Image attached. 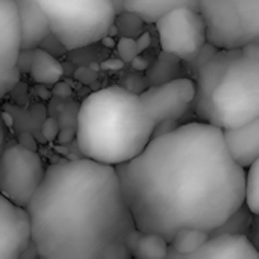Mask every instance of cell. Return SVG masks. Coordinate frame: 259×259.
Returning <instances> with one entry per match:
<instances>
[{
  "mask_svg": "<svg viewBox=\"0 0 259 259\" xmlns=\"http://www.w3.org/2000/svg\"><path fill=\"white\" fill-rule=\"evenodd\" d=\"M74 137H76V132H74L73 129L65 127V129H61V131H59V134H58V141H59L61 144H67V143L73 141Z\"/></svg>",
  "mask_w": 259,
  "mask_h": 259,
  "instance_id": "4316f807",
  "label": "cell"
},
{
  "mask_svg": "<svg viewBox=\"0 0 259 259\" xmlns=\"http://www.w3.org/2000/svg\"><path fill=\"white\" fill-rule=\"evenodd\" d=\"M117 52L120 55V59L126 64V62H132L140 53H138V49H137V42L135 39H131V38H120L118 42H117Z\"/></svg>",
  "mask_w": 259,
  "mask_h": 259,
  "instance_id": "603a6c76",
  "label": "cell"
},
{
  "mask_svg": "<svg viewBox=\"0 0 259 259\" xmlns=\"http://www.w3.org/2000/svg\"><path fill=\"white\" fill-rule=\"evenodd\" d=\"M165 259H259V255L246 237L219 235L190 255H179L170 249Z\"/></svg>",
  "mask_w": 259,
  "mask_h": 259,
  "instance_id": "7c38bea8",
  "label": "cell"
},
{
  "mask_svg": "<svg viewBox=\"0 0 259 259\" xmlns=\"http://www.w3.org/2000/svg\"><path fill=\"white\" fill-rule=\"evenodd\" d=\"M102 41H103V42H105L106 46H109V47H115V46H117V42H115V41H114V39H112L111 36H105V38H103Z\"/></svg>",
  "mask_w": 259,
  "mask_h": 259,
  "instance_id": "1f68e13d",
  "label": "cell"
},
{
  "mask_svg": "<svg viewBox=\"0 0 259 259\" xmlns=\"http://www.w3.org/2000/svg\"><path fill=\"white\" fill-rule=\"evenodd\" d=\"M126 246L132 259H165L170 244L159 235L143 234L138 229L126 238Z\"/></svg>",
  "mask_w": 259,
  "mask_h": 259,
  "instance_id": "9a60e30c",
  "label": "cell"
},
{
  "mask_svg": "<svg viewBox=\"0 0 259 259\" xmlns=\"http://www.w3.org/2000/svg\"><path fill=\"white\" fill-rule=\"evenodd\" d=\"M209 240H211V234L196 229H182L173 237L170 243V249L179 255H190L199 250L202 246H205Z\"/></svg>",
  "mask_w": 259,
  "mask_h": 259,
  "instance_id": "d6986e66",
  "label": "cell"
},
{
  "mask_svg": "<svg viewBox=\"0 0 259 259\" xmlns=\"http://www.w3.org/2000/svg\"><path fill=\"white\" fill-rule=\"evenodd\" d=\"M46 170L36 152L21 144L5 147L0 155V194L26 209L41 187Z\"/></svg>",
  "mask_w": 259,
  "mask_h": 259,
  "instance_id": "52a82bcc",
  "label": "cell"
},
{
  "mask_svg": "<svg viewBox=\"0 0 259 259\" xmlns=\"http://www.w3.org/2000/svg\"><path fill=\"white\" fill-rule=\"evenodd\" d=\"M20 55L21 35L17 3L14 0H0V99L9 94L20 82Z\"/></svg>",
  "mask_w": 259,
  "mask_h": 259,
  "instance_id": "30bf717a",
  "label": "cell"
},
{
  "mask_svg": "<svg viewBox=\"0 0 259 259\" xmlns=\"http://www.w3.org/2000/svg\"><path fill=\"white\" fill-rule=\"evenodd\" d=\"M26 211L38 259H132L126 238L137 226L114 167L49 165Z\"/></svg>",
  "mask_w": 259,
  "mask_h": 259,
  "instance_id": "7a4b0ae2",
  "label": "cell"
},
{
  "mask_svg": "<svg viewBox=\"0 0 259 259\" xmlns=\"http://www.w3.org/2000/svg\"><path fill=\"white\" fill-rule=\"evenodd\" d=\"M244 205L253 215H259V159L246 170V200Z\"/></svg>",
  "mask_w": 259,
  "mask_h": 259,
  "instance_id": "44dd1931",
  "label": "cell"
},
{
  "mask_svg": "<svg viewBox=\"0 0 259 259\" xmlns=\"http://www.w3.org/2000/svg\"><path fill=\"white\" fill-rule=\"evenodd\" d=\"M199 12L217 50L259 46V0H200Z\"/></svg>",
  "mask_w": 259,
  "mask_h": 259,
  "instance_id": "8992f818",
  "label": "cell"
},
{
  "mask_svg": "<svg viewBox=\"0 0 259 259\" xmlns=\"http://www.w3.org/2000/svg\"><path fill=\"white\" fill-rule=\"evenodd\" d=\"M5 137H6V127L3 123V118L0 117V155L3 152V144H5Z\"/></svg>",
  "mask_w": 259,
  "mask_h": 259,
  "instance_id": "4dcf8cb0",
  "label": "cell"
},
{
  "mask_svg": "<svg viewBox=\"0 0 259 259\" xmlns=\"http://www.w3.org/2000/svg\"><path fill=\"white\" fill-rule=\"evenodd\" d=\"M179 73H181V61L176 56L164 52L159 53L156 61L146 71L150 87H158L176 80L179 79Z\"/></svg>",
  "mask_w": 259,
  "mask_h": 259,
  "instance_id": "ac0fdd59",
  "label": "cell"
},
{
  "mask_svg": "<svg viewBox=\"0 0 259 259\" xmlns=\"http://www.w3.org/2000/svg\"><path fill=\"white\" fill-rule=\"evenodd\" d=\"M42 135L46 140L52 141V140H56L58 138V134H59V124L55 118H47L44 123H42Z\"/></svg>",
  "mask_w": 259,
  "mask_h": 259,
  "instance_id": "cb8c5ba5",
  "label": "cell"
},
{
  "mask_svg": "<svg viewBox=\"0 0 259 259\" xmlns=\"http://www.w3.org/2000/svg\"><path fill=\"white\" fill-rule=\"evenodd\" d=\"M52 93L56 97H70L73 94V90H71V87L68 83H65V82L61 80V82H58L56 85L52 87Z\"/></svg>",
  "mask_w": 259,
  "mask_h": 259,
  "instance_id": "484cf974",
  "label": "cell"
},
{
  "mask_svg": "<svg viewBox=\"0 0 259 259\" xmlns=\"http://www.w3.org/2000/svg\"><path fill=\"white\" fill-rule=\"evenodd\" d=\"M47 15L50 33L65 50L102 41L114 26L112 0H38Z\"/></svg>",
  "mask_w": 259,
  "mask_h": 259,
  "instance_id": "5b68a950",
  "label": "cell"
},
{
  "mask_svg": "<svg viewBox=\"0 0 259 259\" xmlns=\"http://www.w3.org/2000/svg\"><path fill=\"white\" fill-rule=\"evenodd\" d=\"M102 68H109V70H120V68H123L124 67V62L121 61V59H108V61H105V62H102V65H100Z\"/></svg>",
  "mask_w": 259,
  "mask_h": 259,
  "instance_id": "f546056e",
  "label": "cell"
},
{
  "mask_svg": "<svg viewBox=\"0 0 259 259\" xmlns=\"http://www.w3.org/2000/svg\"><path fill=\"white\" fill-rule=\"evenodd\" d=\"M253 214L249 211V208L244 205L241 209H238L232 217L226 220L223 226H220L217 231L211 234V237L219 235H237V237H247L250 226H252Z\"/></svg>",
  "mask_w": 259,
  "mask_h": 259,
  "instance_id": "ffe728a7",
  "label": "cell"
},
{
  "mask_svg": "<svg viewBox=\"0 0 259 259\" xmlns=\"http://www.w3.org/2000/svg\"><path fill=\"white\" fill-rule=\"evenodd\" d=\"M135 42H137L138 53H141L144 49H147V47L150 46V36H149V33H141V35L135 39Z\"/></svg>",
  "mask_w": 259,
  "mask_h": 259,
  "instance_id": "83f0119b",
  "label": "cell"
},
{
  "mask_svg": "<svg viewBox=\"0 0 259 259\" xmlns=\"http://www.w3.org/2000/svg\"><path fill=\"white\" fill-rule=\"evenodd\" d=\"M246 238L250 243V246L255 249V252L259 255V215H253L252 226H250V231H249Z\"/></svg>",
  "mask_w": 259,
  "mask_h": 259,
  "instance_id": "d4e9b609",
  "label": "cell"
},
{
  "mask_svg": "<svg viewBox=\"0 0 259 259\" xmlns=\"http://www.w3.org/2000/svg\"><path fill=\"white\" fill-rule=\"evenodd\" d=\"M18 20L21 35V52H33L41 47L42 41L50 35L47 15L38 0H18Z\"/></svg>",
  "mask_w": 259,
  "mask_h": 259,
  "instance_id": "4fadbf2b",
  "label": "cell"
},
{
  "mask_svg": "<svg viewBox=\"0 0 259 259\" xmlns=\"http://www.w3.org/2000/svg\"><path fill=\"white\" fill-rule=\"evenodd\" d=\"M138 96L158 126L164 121H178L187 114L196 99V83L193 79L179 77L164 85L149 87Z\"/></svg>",
  "mask_w": 259,
  "mask_h": 259,
  "instance_id": "9c48e42d",
  "label": "cell"
},
{
  "mask_svg": "<svg viewBox=\"0 0 259 259\" xmlns=\"http://www.w3.org/2000/svg\"><path fill=\"white\" fill-rule=\"evenodd\" d=\"M29 74L35 83L41 87H53L61 82L64 76V67L58 58L42 49H36L32 52V64L29 68Z\"/></svg>",
  "mask_w": 259,
  "mask_h": 259,
  "instance_id": "2e32d148",
  "label": "cell"
},
{
  "mask_svg": "<svg viewBox=\"0 0 259 259\" xmlns=\"http://www.w3.org/2000/svg\"><path fill=\"white\" fill-rule=\"evenodd\" d=\"M155 127L140 96L114 85L83 99L77 112L76 141L85 159L117 168L143 153Z\"/></svg>",
  "mask_w": 259,
  "mask_h": 259,
  "instance_id": "3957f363",
  "label": "cell"
},
{
  "mask_svg": "<svg viewBox=\"0 0 259 259\" xmlns=\"http://www.w3.org/2000/svg\"><path fill=\"white\" fill-rule=\"evenodd\" d=\"M115 171L137 229L168 244L182 229L212 234L246 200V170L231 158L223 131L200 121L152 140Z\"/></svg>",
  "mask_w": 259,
  "mask_h": 259,
  "instance_id": "6da1fadb",
  "label": "cell"
},
{
  "mask_svg": "<svg viewBox=\"0 0 259 259\" xmlns=\"http://www.w3.org/2000/svg\"><path fill=\"white\" fill-rule=\"evenodd\" d=\"M188 0H124V11L135 14L143 23L156 24L170 11L185 5Z\"/></svg>",
  "mask_w": 259,
  "mask_h": 259,
  "instance_id": "e0dca14e",
  "label": "cell"
},
{
  "mask_svg": "<svg viewBox=\"0 0 259 259\" xmlns=\"http://www.w3.org/2000/svg\"><path fill=\"white\" fill-rule=\"evenodd\" d=\"M114 26L118 30V35L121 38H131V39H137L141 35L143 26L144 23L132 12L129 11H123L121 14H118L115 17Z\"/></svg>",
  "mask_w": 259,
  "mask_h": 259,
  "instance_id": "7402d4cb",
  "label": "cell"
},
{
  "mask_svg": "<svg viewBox=\"0 0 259 259\" xmlns=\"http://www.w3.org/2000/svg\"><path fill=\"white\" fill-rule=\"evenodd\" d=\"M156 32L162 52L179 61H190L208 44L206 24L197 0H188L164 15L156 23Z\"/></svg>",
  "mask_w": 259,
  "mask_h": 259,
  "instance_id": "ba28073f",
  "label": "cell"
},
{
  "mask_svg": "<svg viewBox=\"0 0 259 259\" xmlns=\"http://www.w3.org/2000/svg\"><path fill=\"white\" fill-rule=\"evenodd\" d=\"M194 74L200 123L231 131L258 120L259 46L217 50Z\"/></svg>",
  "mask_w": 259,
  "mask_h": 259,
  "instance_id": "277c9868",
  "label": "cell"
},
{
  "mask_svg": "<svg viewBox=\"0 0 259 259\" xmlns=\"http://www.w3.org/2000/svg\"><path fill=\"white\" fill-rule=\"evenodd\" d=\"M223 138L231 158L243 170L259 159V118L246 126L223 131Z\"/></svg>",
  "mask_w": 259,
  "mask_h": 259,
  "instance_id": "5bb4252c",
  "label": "cell"
},
{
  "mask_svg": "<svg viewBox=\"0 0 259 259\" xmlns=\"http://www.w3.org/2000/svg\"><path fill=\"white\" fill-rule=\"evenodd\" d=\"M30 243L27 211L0 194V259H21Z\"/></svg>",
  "mask_w": 259,
  "mask_h": 259,
  "instance_id": "8fae6325",
  "label": "cell"
},
{
  "mask_svg": "<svg viewBox=\"0 0 259 259\" xmlns=\"http://www.w3.org/2000/svg\"><path fill=\"white\" fill-rule=\"evenodd\" d=\"M131 65H132V68L134 70H137V71H147V68H149V64H147V61L141 56V55H138L132 62H131Z\"/></svg>",
  "mask_w": 259,
  "mask_h": 259,
  "instance_id": "f1b7e54d",
  "label": "cell"
}]
</instances>
